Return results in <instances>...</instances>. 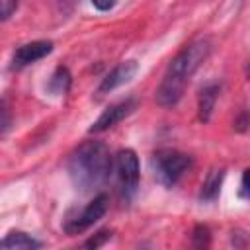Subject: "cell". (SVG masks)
Wrapping results in <instances>:
<instances>
[{
	"label": "cell",
	"mask_w": 250,
	"mask_h": 250,
	"mask_svg": "<svg viewBox=\"0 0 250 250\" xmlns=\"http://www.w3.org/2000/svg\"><path fill=\"white\" fill-rule=\"evenodd\" d=\"M211 49H213L211 39L201 37V39H195L193 43H189L188 47H184L170 61V64L162 76V82L156 90L158 105L172 107L182 100L188 82L199 70V66L207 61V57L211 55Z\"/></svg>",
	"instance_id": "obj_1"
},
{
	"label": "cell",
	"mask_w": 250,
	"mask_h": 250,
	"mask_svg": "<svg viewBox=\"0 0 250 250\" xmlns=\"http://www.w3.org/2000/svg\"><path fill=\"white\" fill-rule=\"evenodd\" d=\"M113 168L109 148L102 141H86L76 146L68 158V176L76 189L82 193L102 188Z\"/></svg>",
	"instance_id": "obj_2"
},
{
	"label": "cell",
	"mask_w": 250,
	"mask_h": 250,
	"mask_svg": "<svg viewBox=\"0 0 250 250\" xmlns=\"http://www.w3.org/2000/svg\"><path fill=\"white\" fill-rule=\"evenodd\" d=\"M154 178L164 188H174L193 166V160L189 154L180 152L176 148H162L152 154L150 160Z\"/></svg>",
	"instance_id": "obj_3"
},
{
	"label": "cell",
	"mask_w": 250,
	"mask_h": 250,
	"mask_svg": "<svg viewBox=\"0 0 250 250\" xmlns=\"http://www.w3.org/2000/svg\"><path fill=\"white\" fill-rule=\"evenodd\" d=\"M113 168H115L119 193L129 203L139 189V178H141V164L137 152L133 148H121L113 158Z\"/></svg>",
	"instance_id": "obj_4"
},
{
	"label": "cell",
	"mask_w": 250,
	"mask_h": 250,
	"mask_svg": "<svg viewBox=\"0 0 250 250\" xmlns=\"http://www.w3.org/2000/svg\"><path fill=\"white\" fill-rule=\"evenodd\" d=\"M105 211H107V197H105L104 193H100V195H96L80 213H76L74 217L66 219V223H64L62 229H64V232L70 234V236L80 234V232L88 230L94 223H98V221L105 215Z\"/></svg>",
	"instance_id": "obj_5"
},
{
	"label": "cell",
	"mask_w": 250,
	"mask_h": 250,
	"mask_svg": "<svg viewBox=\"0 0 250 250\" xmlns=\"http://www.w3.org/2000/svg\"><path fill=\"white\" fill-rule=\"evenodd\" d=\"M137 109V100L135 98H125L117 104H111L109 107H105L102 111V115L90 125L88 133L90 135H96V133H104L111 127H115L119 121H123L125 117H129L133 111Z\"/></svg>",
	"instance_id": "obj_6"
},
{
	"label": "cell",
	"mask_w": 250,
	"mask_h": 250,
	"mask_svg": "<svg viewBox=\"0 0 250 250\" xmlns=\"http://www.w3.org/2000/svg\"><path fill=\"white\" fill-rule=\"evenodd\" d=\"M51 53H53V41H49V39H37V41L23 43L12 55V68L14 70L25 68V66L37 62V61L45 59Z\"/></svg>",
	"instance_id": "obj_7"
},
{
	"label": "cell",
	"mask_w": 250,
	"mask_h": 250,
	"mask_svg": "<svg viewBox=\"0 0 250 250\" xmlns=\"http://www.w3.org/2000/svg\"><path fill=\"white\" fill-rule=\"evenodd\" d=\"M137 72H139V62H137V61L129 59V61L119 62L117 66H113V68L102 78V82H100V86H98V94H107V92L117 90L119 86L131 82Z\"/></svg>",
	"instance_id": "obj_8"
},
{
	"label": "cell",
	"mask_w": 250,
	"mask_h": 250,
	"mask_svg": "<svg viewBox=\"0 0 250 250\" xmlns=\"http://www.w3.org/2000/svg\"><path fill=\"white\" fill-rule=\"evenodd\" d=\"M223 180H225V168L221 166H215L207 172L203 184H201V189H199V201L201 203H213L217 201L219 193H221V186H223Z\"/></svg>",
	"instance_id": "obj_9"
},
{
	"label": "cell",
	"mask_w": 250,
	"mask_h": 250,
	"mask_svg": "<svg viewBox=\"0 0 250 250\" xmlns=\"http://www.w3.org/2000/svg\"><path fill=\"white\" fill-rule=\"evenodd\" d=\"M221 94V84L213 82V84H207L201 88L199 92V98H197V113H199V121L207 123L213 115V109H215V102Z\"/></svg>",
	"instance_id": "obj_10"
},
{
	"label": "cell",
	"mask_w": 250,
	"mask_h": 250,
	"mask_svg": "<svg viewBox=\"0 0 250 250\" xmlns=\"http://www.w3.org/2000/svg\"><path fill=\"white\" fill-rule=\"evenodd\" d=\"M41 246H43L41 240L33 238L31 234H27L23 230H10L2 238V248H6V250H37Z\"/></svg>",
	"instance_id": "obj_11"
},
{
	"label": "cell",
	"mask_w": 250,
	"mask_h": 250,
	"mask_svg": "<svg viewBox=\"0 0 250 250\" xmlns=\"http://www.w3.org/2000/svg\"><path fill=\"white\" fill-rule=\"evenodd\" d=\"M70 84H72V74H70V70H68L66 66L61 64V66H57V68L53 70V74L49 76L45 88H47V92H49L51 96H64V94L70 90Z\"/></svg>",
	"instance_id": "obj_12"
},
{
	"label": "cell",
	"mask_w": 250,
	"mask_h": 250,
	"mask_svg": "<svg viewBox=\"0 0 250 250\" xmlns=\"http://www.w3.org/2000/svg\"><path fill=\"white\" fill-rule=\"evenodd\" d=\"M191 242H193V246H197V248H205V246H209V242H211V230H209V227H205V225H197V227L193 229Z\"/></svg>",
	"instance_id": "obj_13"
},
{
	"label": "cell",
	"mask_w": 250,
	"mask_h": 250,
	"mask_svg": "<svg viewBox=\"0 0 250 250\" xmlns=\"http://www.w3.org/2000/svg\"><path fill=\"white\" fill-rule=\"evenodd\" d=\"M111 230H107V229H104V230H100V232H96L92 238H88L86 242H84V248H100V246H104L107 240H111Z\"/></svg>",
	"instance_id": "obj_14"
},
{
	"label": "cell",
	"mask_w": 250,
	"mask_h": 250,
	"mask_svg": "<svg viewBox=\"0 0 250 250\" xmlns=\"http://www.w3.org/2000/svg\"><path fill=\"white\" fill-rule=\"evenodd\" d=\"M238 193H240V197H244V199H250V168H246V170L242 172Z\"/></svg>",
	"instance_id": "obj_15"
},
{
	"label": "cell",
	"mask_w": 250,
	"mask_h": 250,
	"mask_svg": "<svg viewBox=\"0 0 250 250\" xmlns=\"http://www.w3.org/2000/svg\"><path fill=\"white\" fill-rule=\"evenodd\" d=\"M18 0H2V21H8L12 14L18 10Z\"/></svg>",
	"instance_id": "obj_16"
},
{
	"label": "cell",
	"mask_w": 250,
	"mask_h": 250,
	"mask_svg": "<svg viewBox=\"0 0 250 250\" xmlns=\"http://www.w3.org/2000/svg\"><path fill=\"white\" fill-rule=\"evenodd\" d=\"M0 111H2V135H6L8 133V129H10V125H12V119H10V109H8V104H6V100H2V107H0Z\"/></svg>",
	"instance_id": "obj_17"
},
{
	"label": "cell",
	"mask_w": 250,
	"mask_h": 250,
	"mask_svg": "<svg viewBox=\"0 0 250 250\" xmlns=\"http://www.w3.org/2000/svg\"><path fill=\"white\" fill-rule=\"evenodd\" d=\"M92 2V6L96 8V10H100V12H109V10H113V6L117 4V0H90Z\"/></svg>",
	"instance_id": "obj_18"
}]
</instances>
